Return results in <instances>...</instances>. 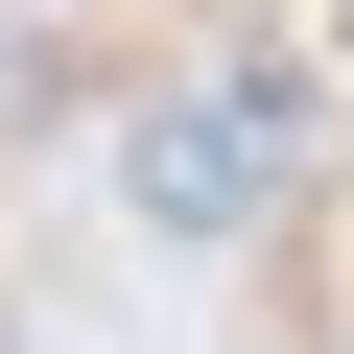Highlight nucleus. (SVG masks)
<instances>
[{"label": "nucleus", "mask_w": 354, "mask_h": 354, "mask_svg": "<svg viewBox=\"0 0 354 354\" xmlns=\"http://www.w3.org/2000/svg\"><path fill=\"white\" fill-rule=\"evenodd\" d=\"M142 213L165 236H260L283 213V95H165L142 118Z\"/></svg>", "instance_id": "obj_1"}]
</instances>
